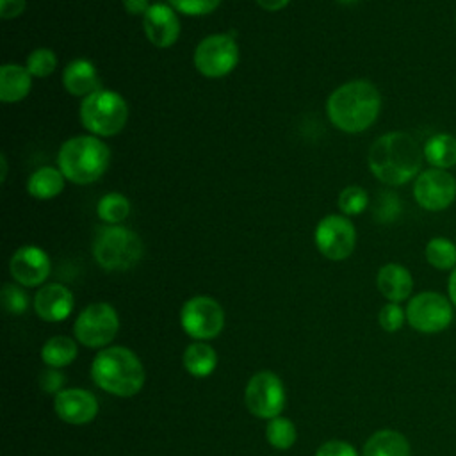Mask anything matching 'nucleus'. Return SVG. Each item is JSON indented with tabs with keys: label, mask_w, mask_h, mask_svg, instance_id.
<instances>
[{
	"label": "nucleus",
	"mask_w": 456,
	"mask_h": 456,
	"mask_svg": "<svg viewBox=\"0 0 456 456\" xmlns=\"http://www.w3.org/2000/svg\"><path fill=\"white\" fill-rule=\"evenodd\" d=\"M370 173L385 185L397 187L415 180L420 173L424 153L417 141L406 132H387L379 135L367 155Z\"/></svg>",
	"instance_id": "obj_1"
},
{
	"label": "nucleus",
	"mask_w": 456,
	"mask_h": 456,
	"mask_svg": "<svg viewBox=\"0 0 456 456\" xmlns=\"http://www.w3.org/2000/svg\"><path fill=\"white\" fill-rule=\"evenodd\" d=\"M381 112V94L369 80H349L328 96L326 114L335 128L360 134L374 125Z\"/></svg>",
	"instance_id": "obj_2"
},
{
	"label": "nucleus",
	"mask_w": 456,
	"mask_h": 456,
	"mask_svg": "<svg viewBox=\"0 0 456 456\" xmlns=\"http://www.w3.org/2000/svg\"><path fill=\"white\" fill-rule=\"evenodd\" d=\"M91 378L107 394L132 397L144 385V367L132 349L109 346L93 358Z\"/></svg>",
	"instance_id": "obj_3"
},
{
	"label": "nucleus",
	"mask_w": 456,
	"mask_h": 456,
	"mask_svg": "<svg viewBox=\"0 0 456 456\" xmlns=\"http://www.w3.org/2000/svg\"><path fill=\"white\" fill-rule=\"evenodd\" d=\"M110 162V150L96 135H75L66 139L57 153V167L64 178L77 185H87L103 176Z\"/></svg>",
	"instance_id": "obj_4"
},
{
	"label": "nucleus",
	"mask_w": 456,
	"mask_h": 456,
	"mask_svg": "<svg viewBox=\"0 0 456 456\" xmlns=\"http://www.w3.org/2000/svg\"><path fill=\"white\" fill-rule=\"evenodd\" d=\"M144 246L141 237L121 224H105L93 239V256L105 271H126L139 264Z\"/></svg>",
	"instance_id": "obj_5"
},
{
	"label": "nucleus",
	"mask_w": 456,
	"mask_h": 456,
	"mask_svg": "<svg viewBox=\"0 0 456 456\" xmlns=\"http://www.w3.org/2000/svg\"><path fill=\"white\" fill-rule=\"evenodd\" d=\"M82 126L96 137H112L119 134L128 121L126 100L110 89H98L82 98L78 109Z\"/></svg>",
	"instance_id": "obj_6"
},
{
	"label": "nucleus",
	"mask_w": 456,
	"mask_h": 456,
	"mask_svg": "<svg viewBox=\"0 0 456 456\" xmlns=\"http://www.w3.org/2000/svg\"><path fill=\"white\" fill-rule=\"evenodd\" d=\"M406 322L419 333L435 335L445 331L454 321V306L445 294L422 290L408 299Z\"/></svg>",
	"instance_id": "obj_7"
},
{
	"label": "nucleus",
	"mask_w": 456,
	"mask_h": 456,
	"mask_svg": "<svg viewBox=\"0 0 456 456\" xmlns=\"http://www.w3.org/2000/svg\"><path fill=\"white\" fill-rule=\"evenodd\" d=\"M239 43L228 32H217L203 37L194 48L192 62L200 75L207 78H223L239 64Z\"/></svg>",
	"instance_id": "obj_8"
},
{
	"label": "nucleus",
	"mask_w": 456,
	"mask_h": 456,
	"mask_svg": "<svg viewBox=\"0 0 456 456\" xmlns=\"http://www.w3.org/2000/svg\"><path fill=\"white\" fill-rule=\"evenodd\" d=\"M119 330V317L112 305L105 301L87 305L75 319L73 333L77 342L86 347H107Z\"/></svg>",
	"instance_id": "obj_9"
},
{
	"label": "nucleus",
	"mask_w": 456,
	"mask_h": 456,
	"mask_svg": "<svg viewBox=\"0 0 456 456\" xmlns=\"http://www.w3.org/2000/svg\"><path fill=\"white\" fill-rule=\"evenodd\" d=\"M182 330L194 340L216 338L224 326V310L210 296H194L182 305Z\"/></svg>",
	"instance_id": "obj_10"
},
{
	"label": "nucleus",
	"mask_w": 456,
	"mask_h": 456,
	"mask_svg": "<svg viewBox=\"0 0 456 456\" xmlns=\"http://www.w3.org/2000/svg\"><path fill=\"white\" fill-rule=\"evenodd\" d=\"M314 240L319 253L328 260H346L356 248V228L347 216L330 214L317 223Z\"/></svg>",
	"instance_id": "obj_11"
},
{
	"label": "nucleus",
	"mask_w": 456,
	"mask_h": 456,
	"mask_svg": "<svg viewBox=\"0 0 456 456\" xmlns=\"http://www.w3.org/2000/svg\"><path fill=\"white\" fill-rule=\"evenodd\" d=\"M244 403L258 419H274L285 408V387L280 376L271 370L253 374L244 388Z\"/></svg>",
	"instance_id": "obj_12"
},
{
	"label": "nucleus",
	"mask_w": 456,
	"mask_h": 456,
	"mask_svg": "<svg viewBox=\"0 0 456 456\" xmlns=\"http://www.w3.org/2000/svg\"><path fill=\"white\" fill-rule=\"evenodd\" d=\"M413 198L428 212H442L456 200V178L447 169L428 167L413 180Z\"/></svg>",
	"instance_id": "obj_13"
},
{
	"label": "nucleus",
	"mask_w": 456,
	"mask_h": 456,
	"mask_svg": "<svg viewBox=\"0 0 456 456\" xmlns=\"http://www.w3.org/2000/svg\"><path fill=\"white\" fill-rule=\"evenodd\" d=\"M52 269L46 251L34 244L18 248L9 260V273L12 280L21 287L43 285Z\"/></svg>",
	"instance_id": "obj_14"
},
{
	"label": "nucleus",
	"mask_w": 456,
	"mask_h": 456,
	"mask_svg": "<svg viewBox=\"0 0 456 456\" xmlns=\"http://www.w3.org/2000/svg\"><path fill=\"white\" fill-rule=\"evenodd\" d=\"M142 30L153 46L169 48L178 41L182 25L176 11L169 4L157 2L142 16Z\"/></svg>",
	"instance_id": "obj_15"
},
{
	"label": "nucleus",
	"mask_w": 456,
	"mask_h": 456,
	"mask_svg": "<svg viewBox=\"0 0 456 456\" xmlns=\"http://www.w3.org/2000/svg\"><path fill=\"white\" fill-rule=\"evenodd\" d=\"M53 411L73 426L91 422L98 413V399L86 388H64L53 397Z\"/></svg>",
	"instance_id": "obj_16"
},
{
	"label": "nucleus",
	"mask_w": 456,
	"mask_h": 456,
	"mask_svg": "<svg viewBox=\"0 0 456 456\" xmlns=\"http://www.w3.org/2000/svg\"><path fill=\"white\" fill-rule=\"evenodd\" d=\"M73 294L66 285L46 283L34 296V310L46 322H61L73 310Z\"/></svg>",
	"instance_id": "obj_17"
},
{
	"label": "nucleus",
	"mask_w": 456,
	"mask_h": 456,
	"mask_svg": "<svg viewBox=\"0 0 456 456\" xmlns=\"http://www.w3.org/2000/svg\"><path fill=\"white\" fill-rule=\"evenodd\" d=\"M376 285L387 301L403 303L411 297L413 276L403 264L388 262L379 267L376 274Z\"/></svg>",
	"instance_id": "obj_18"
},
{
	"label": "nucleus",
	"mask_w": 456,
	"mask_h": 456,
	"mask_svg": "<svg viewBox=\"0 0 456 456\" xmlns=\"http://www.w3.org/2000/svg\"><path fill=\"white\" fill-rule=\"evenodd\" d=\"M62 86L71 96L86 98L91 93L102 89L100 73L89 59L78 57L66 64L62 71Z\"/></svg>",
	"instance_id": "obj_19"
},
{
	"label": "nucleus",
	"mask_w": 456,
	"mask_h": 456,
	"mask_svg": "<svg viewBox=\"0 0 456 456\" xmlns=\"http://www.w3.org/2000/svg\"><path fill=\"white\" fill-rule=\"evenodd\" d=\"M32 89V75L27 66L2 64L0 68V100L4 103H16L28 96Z\"/></svg>",
	"instance_id": "obj_20"
},
{
	"label": "nucleus",
	"mask_w": 456,
	"mask_h": 456,
	"mask_svg": "<svg viewBox=\"0 0 456 456\" xmlns=\"http://www.w3.org/2000/svg\"><path fill=\"white\" fill-rule=\"evenodd\" d=\"M362 456H411V447L401 431L385 428L367 438Z\"/></svg>",
	"instance_id": "obj_21"
},
{
	"label": "nucleus",
	"mask_w": 456,
	"mask_h": 456,
	"mask_svg": "<svg viewBox=\"0 0 456 456\" xmlns=\"http://www.w3.org/2000/svg\"><path fill=\"white\" fill-rule=\"evenodd\" d=\"M424 160L431 167L451 169L456 166V137L447 132L433 134L422 146Z\"/></svg>",
	"instance_id": "obj_22"
},
{
	"label": "nucleus",
	"mask_w": 456,
	"mask_h": 456,
	"mask_svg": "<svg viewBox=\"0 0 456 456\" xmlns=\"http://www.w3.org/2000/svg\"><path fill=\"white\" fill-rule=\"evenodd\" d=\"M66 178L59 167H37L27 180V192L36 200H52L64 191Z\"/></svg>",
	"instance_id": "obj_23"
},
{
	"label": "nucleus",
	"mask_w": 456,
	"mask_h": 456,
	"mask_svg": "<svg viewBox=\"0 0 456 456\" xmlns=\"http://www.w3.org/2000/svg\"><path fill=\"white\" fill-rule=\"evenodd\" d=\"M182 362H183L185 370L191 376L207 378L216 370L217 353L210 344H207L203 340H196L185 347Z\"/></svg>",
	"instance_id": "obj_24"
},
{
	"label": "nucleus",
	"mask_w": 456,
	"mask_h": 456,
	"mask_svg": "<svg viewBox=\"0 0 456 456\" xmlns=\"http://www.w3.org/2000/svg\"><path fill=\"white\" fill-rule=\"evenodd\" d=\"M78 347L77 342L64 335H55L48 338L41 347V360L53 369L69 365L77 358Z\"/></svg>",
	"instance_id": "obj_25"
},
{
	"label": "nucleus",
	"mask_w": 456,
	"mask_h": 456,
	"mask_svg": "<svg viewBox=\"0 0 456 456\" xmlns=\"http://www.w3.org/2000/svg\"><path fill=\"white\" fill-rule=\"evenodd\" d=\"M426 262L438 271H452L456 267V242L447 237H433L424 248Z\"/></svg>",
	"instance_id": "obj_26"
},
{
	"label": "nucleus",
	"mask_w": 456,
	"mask_h": 456,
	"mask_svg": "<svg viewBox=\"0 0 456 456\" xmlns=\"http://www.w3.org/2000/svg\"><path fill=\"white\" fill-rule=\"evenodd\" d=\"M130 200L121 192H107L98 200L96 214L105 224H119L130 216Z\"/></svg>",
	"instance_id": "obj_27"
},
{
	"label": "nucleus",
	"mask_w": 456,
	"mask_h": 456,
	"mask_svg": "<svg viewBox=\"0 0 456 456\" xmlns=\"http://www.w3.org/2000/svg\"><path fill=\"white\" fill-rule=\"evenodd\" d=\"M265 438H267L269 445H273L274 449L285 451L296 444L297 429L290 419L278 415L267 422Z\"/></svg>",
	"instance_id": "obj_28"
},
{
	"label": "nucleus",
	"mask_w": 456,
	"mask_h": 456,
	"mask_svg": "<svg viewBox=\"0 0 456 456\" xmlns=\"http://www.w3.org/2000/svg\"><path fill=\"white\" fill-rule=\"evenodd\" d=\"M25 66L27 69L30 71L32 77L36 78H46L50 77L55 68H57V55L52 48H46V46H39V48H34L28 55H27V61H25Z\"/></svg>",
	"instance_id": "obj_29"
},
{
	"label": "nucleus",
	"mask_w": 456,
	"mask_h": 456,
	"mask_svg": "<svg viewBox=\"0 0 456 456\" xmlns=\"http://www.w3.org/2000/svg\"><path fill=\"white\" fill-rule=\"evenodd\" d=\"M337 205L344 216H358L369 207V194L360 185H347L340 191L337 198Z\"/></svg>",
	"instance_id": "obj_30"
},
{
	"label": "nucleus",
	"mask_w": 456,
	"mask_h": 456,
	"mask_svg": "<svg viewBox=\"0 0 456 456\" xmlns=\"http://www.w3.org/2000/svg\"><path fill=\"white\" fill-rule=\"evenodd\" d=\"M0 299H2L4 310L12 314V315H21L28 306L27 292L16 283H4L2 292H0Z\"/></svg>",
	"instance_id": "obj_31"
},
{
	"label": "nucleus",
	"mask_w": 456,
	"mask_h": 456,
	"mask_svg": "<svg viewBox=\"0 0 456 456\" xmlns=\"http://www.w3.org/2000/svg\"><path fill=\"white\" fill-rule=\"evenodd\" d=\"M378 322L381 326V330H385L387 333H395L399 331L404 322H406V310L401 306V303H390L387 301L378 314Z\"/></svg>",
	"instance_id": "obj_32"
},
{
	"label": "nucleus",
	"mask_w": 456,
	"mask_h": 456,
	"mask_svg": "<svg viewBox=\"0 0 456 456\" xmlns=\"http://www.w3.org/2000/svg\"><path fill=\"white\" fill-rule=\"evenodd\" d=\"M401 214V200L392 191H381L374 205V217L378 223H392Z\"/></svg>",
	"instance_id": "obj_33"
},
{
	"label": "nucleus",
	"mask_w": 456,
	"mask_h": 456,
	"mask_svg": "<svg viewBox=\"0 0 456 456\" xmlns=\"http://www.w3.org/2000/svg\"><path fill=\"white\" fill-rule=\"evenodd\" d=\"M167 4L185 16H207L219 7L221 0H167Z\"/></svg>",
	"instance_id": "obj_34"
},
{
	"label": "nucleus",
	"mask_w": 456,
	"mask_h": 456,
	"mask_svg": "<svg viewBox=\"0 0 456 456\" xmlns=\"http://www.w3.org/2000/svg\"><path fill=\"white\" fill-rule=\"evenodd\" d=\"M64 385V374L59 370V369H53V367H48L45 369L41 374H39V387L41 390H45L46 394H53L57 395Z\"/></svg>",
	"instance_id": "obj_35"
},
{
	"label": "nucleus",
	"mask_w": 456,
	"mask_h": 456,
	"mask_svg": "<svg viewBox=\"0 0 456 456\" xmlns=\"http://www.w3.org/2000/svg\"><path fill=\"white\" fill-rule=\"evenodd\" d=\"M315 456H358V452L346 440H328L315 451Z\"/></svg>",
	"instance_id": "obj_36"
},
{
	"label": "nucleus",
	"mask_w": 456,
	"mask_h": 456,
	"mask_svg": "<svg viewBox=\"0 0 456 456\" xmlns=\"http://www.w3.org/2000/svg\"><path fill=\"white\" fill-rule=\"evenodd\" d=\"M27 7V0H0V16L4 20L18 18Z\"/></svg>",
	"instance_id": "obj_37"
},
{
	"label": "nucleus",
	"mask_w": 456,
	"mask_h": 456,
	"mask_svg": "<svg viewBox=\"0 0 456 456\" xmlns=\"http://www.w3.org/2000/svg\"><path fill=\"white\" fill-rule=\"evenodd\" d=\"M123 9L132 16H144L150 9V0H121Z\"/></svg>",
	"instance_id": "obj_38"
},
{
	"label": "nucleus",
	"mask_w": 456,
	"mask_h": 456,
	"mask_svg": "<svg viewBox=\"0 0 456 456\" xmlns=\"http://www.w3.org/2000/svg\"><path fill=\"white\" fill-rule=\"evenodd\" d=\"M256 5L267 12H276V11H281L289 5L290 0H255Z\"/></svg>",
	"instance_id": "obj_39"
},
{
	"label": "nucleus",
	"mask_w": 456,
	"mask_h": 456,
	"mask_svg": "<svg viewBox=\"0 0 456 456\" xmlns=\"http://www.w3.org/2000/svg\"><path fill=\"white\" fill-rule=\"evenodd\" d=\"M447 297L456 308V267L449 273V278H447Z\"/></svg>",
	"instance_id": "obj_40"
},
{
	"label": "nucleus",
	"mask_w": 456,
	"mask_h": 456,
	"mask_svg": "<svg viewBox=\"0 0 456 456\" xmlns=\"http://www.w3.org/2000/svg\"><path fill=\"white\" fill-rule=\"evenodd\" d=\"M0 167H2V173H0V180L5 182L7 178V159H5V153L0 155Z\"/></svg>",
	"instance_id": "obj_41"
},
{
	"label": "nucleus",
	"mask_w": 456,
	"mask_h": 456,
	"mask_svg": "<svg viewBox=\"0 0 456 456\" xmlns=\"http://www.w3.org/2000/svg\"><path fill=\"white\" fill-rule=\"evenodd\" d=\"M340 5H354L358 0H337Z\"/></svg>",
	"instance_id": "obj_42"
}]
</instances>
